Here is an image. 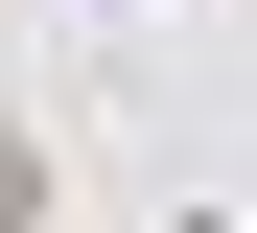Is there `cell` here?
<instances>
[{"label":"cell","instance_id":"1","mask_svg":"<svg viewBox=\"0 0 257 233\" xmlns=\"http://www.w3.org/2000/svg\"><path fill=\"white\" fill-rule=\"evenodd\" d=\"M0 233H47V163H24V140H0Z\"/></svg>","mask_w":257,"mask_h":233}]
</instances>
